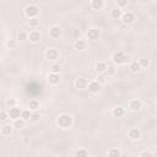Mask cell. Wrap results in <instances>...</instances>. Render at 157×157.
Here are the masks:
<instances>
[{
  "label": "cell",
  "mask_w": 157,
  "mask_h": 157,
  "mask_svg": "<svg viewBox=\"0 0 157 157\" xmlns=\"http://www.w3.org/2000/svg\"><path fill=\"white\" fill-rule=\"evenodd\" d=\"M56 124L62 129H69L72 125V117L70 114H60L56 118Z\"/></svg>",
  "instance_id": "1"
},
{
  "label": "cell",
  "mask_w": 157,
  "mask_h": 157,
  "mask_svg": "<svg viewBox=\"0 0 157 157\" xmlns=\"http://www.w3.org/2000/svg\"><path fill=\"white\" fill-rule=\"evenodd\" d=\"M128 60H129V56H128L124 52H122V50L115 52V53H113V55H112V62H113L114 65H123V64H125Z\"/></svg>",
  "instance_id": "2"
},
{
  "label": "cell",
  "mask_w": 157,
  "mask_h": 157,
  "mask_svg": "<svg viewBox=\"0 0 157 157\" xmlns=\"http://www.w3.org/2000/svg\"><path fill=\"white\" fill-rule=\"evenodd\" d=\"M38 14H39V9H38V6H36V5H27V6L25 8V15H26L28 18H31V17H37Z\"/></svg>",
  "instance_id": "3"
},
{
  "label": "cell",
  "mask_w": 157,
  "mask_h": 157,
  "mask_svg": "<svg viewBox=\"0 0 157 157\" xmlns=\"http://www.w3.org/2000/svg\"><path fill=\"white\" fill-rule=\"evenodd\" d=\"M59 52H58V49H55V48H49L47 52H46V58H47V60H49V62H55V60H58L59 59Z\"/></svg>",
  "instance_id": "4"
},
{
  "label": "cell",
  "mask_w": 157,
  "mask_h": 157,
  "mask_svg": "<svg viewBox=\"0 0 157 157\" xmlns=\"http://www.w3.org/2000/svg\"><path fill=\"white\" fill-rule=\"evenodd\" d=\"M8 117L10 118L11 120H16L17 118L21 117V109H20L17 106L15 107H11L9 108V112H8Z\"/></svg>",
  "instance_id": "5"
},
{
  "label": "cell",
  "mask_w": 157,
  "mask_h": 157,
  "mask_svg": "<svg viewBox=\"0 0 157 157\" xmlns=\"http://www.w3.org/2000/svg\"><path fill=\"white\" fill-rule=\"evenodd\" d=\"M141 130L140 129H137V128H133L128 131V136H129V139L133 140V141H136V140H140L141 139Z\"/></svg>",
  "instance_id": "6"
},
{
  "label": "cell",
  "mask_w": 157,
  "mask_h": 157,
  "mask_svg": "<svg viewBox=\"0 0 157 157\" xmlns=\"http://www.w3.org/2000/svg\"><path fill=\"white\" fill-rule=\"evenodd\" d=\"M120 18H122V21H123L124 25H131L135 21V15L131 11H127V12H123Z\"/></svg>",
  "instance_id": "7"
},
{
  "label": "cell",
  "mask_w": 157,
  "mask_h": 157,
  "mask_svg": "<svg viewBox=\"0 0 157 157\" xmlns=\"http://www.w3.org/2000/svg\"><path fill=\"white\" fill-rule=\"evenodd\" d=\"M87 87H88V91L91 92V93H98L101 91V87H102V85L98 82V81H96V80H93V81H90L88 82V85H87Z\"/></svg>",
  "instance_id": "8"
},
{
  "label": "cell",
  "mask_w": 157,
  "mask_h": 157,
  "mask_svg": "<svg viewBox=\"0 0 157 157\" xmlns=\"http://www.w3.org/2000/svg\"><path fill=\"white\" fill-rule=\"evenodd\" d=\"M62 34H63V31H62V28L59 27V26H52L49 28V36L52 38H54V39L62 37Z\"/></svg>",
  "instance_id": "9"
},
{
  "label": "cell",
  "mask_w": 157,
  "mask_h": 157,
  "mask_svg": "<svg viewBox=\"0 0 157 157\" xmlns=\"http://www.w3.org/2000/svg\"><path fill=\"white\" fill-rule=\"evenodd\" d=\"M28 39L32 43H38L39 41H41V33H39L38 31H36V30H32L28 33Z\"/></svg>",
  "instance_id": "10"
},
{
  "label": "cell",
  "mask_w": 157,
  "mask_h": 157,
  "mask_svg": "<svg viewBox=\"0 0 157 157\" xmlns=\"http://www.w3.org/2000/svg\"><path fill=\"white\" fill-rule=\"evenodd\" d=\"M48 82H49V85H52V86H56L59 82H60V76H59V74L50 72V74L48 75Z\"/></svg>",
  "instance_id": "11"
},
{
  "label": "cell",
  "mask_w": 157,
  "mask_h": 157,
  "mask_svg": "<svg viewBox=\"0 0 157 157\" xmlns=\"http://www.w3.org/2000/svg\"><path fill=\"white\" fill-rule=\"evenodd\" d=\"M87 85H88V81L86 80L85 77H78L77 80L75 81V87L78 88V90H85V88H87Z\"/></svg>",
  "instance_id": "12"
},
{
  "label": "cell",
  "mask_w": 157,
  "mask_h": 157,
  "mask_svg": "<svg viewBox=\"0 0 157 157\" xmlns=\"http://www.w3.org/2000/svg\"><path fill=\"white\" fill-rule=\"evenodd\" d=\"M129 108H130L131 111H134V112H137V111H140V109L143 108V103H141V101H139V100H133V101H130V103H129Z\"/></svg>",
  "instance_id": "13"
},
{
  "label": "cell",
  "mask_w": 157,
  "mask_h": 157,
  "mask_svg": "<svg viewBox=\"0 0 157 157\" xmlns=\"http://www.w3.org/2000/svg\"><path fill=\"white\" fill-rule=\"evenodd\" d=\"M87 38L91 39V41H96V39H98V36H100V32H98V30L96 28H90L86 33Z\"/></svg>",
  "instance_id": "14"
},
{
  "label": "cell",
  "mask_w": 157,
  "mask_h": 157,
  "mask_svg": "<svg viewBox=\"0 0 157 157\" xmlns=\"http://www.w3.org/2000/svg\"><path fill=\"white\" fill-rule=\"evenodd\" d=\"M91 8L96 11H100L104 8V3H103V0H92V3H91Z\"/></svg>",
  "instance_id": "15"
},
{
  "label": "cell",
  "mask_w": 157,
  "mask_h": 157,
  "mask_svg": "<svg viewBox=\"0 0 157 157\" xmlns=\"http://www.w3.org/2000/svg\"><path fill=\"white\" fill-rule=\"evenodd\" d=\"M39 107H41V103H39V101L36 100V98H33V100H31V101L28 102V109H30L31 112H36V111H38Z\"/></svg>",
  "instance_id": "16"
},
{
  "label": "cell",
  "mask_w": 157,
  "mask_h": 157,
  "mask_svg": "<svg viewBox=\"0 0 157 157\" xmlns=\"http://www.w3.org/2000/svg\"><path fill=\"white\" fill-rule=\"evenodd\" d=\"M106 69H107V63L106 62H97L96 65H95V70L100 74H103L106 72Z\"/></svg>",
  "instance_id": "17"
},
{
  "label": "cell",
  "mask_w": 157,
  "mask_h": 157,
  "mask_svg": "<svg viewBox=\"0 0 157 157\" xmlns=\"http://www.w3.org/2000/svg\"><path fill=\"white\" fill-rule=\"evenodd\" d=\"M124 114H125V109L123 107H115L112 111V115L114 118H122Z\"/></svg>",
  "instance_id": "18"
},
{
  "label": "cell",
  "mask_w": 157,
  "mask_h": 157,
  "mask_svg": "<svg viewBox=\"0 0 157 157\" xmlns=\"http://www.w3.org/2000/svg\"><path fill=\"white\" fill-rule=\"evenodd\" d=\"M12 128H14L12 125L5 124V125L2 127V129H0V134L4 135V136H9V135H11V133H12Z\"/></svg>",
  "instance_id": "19"
},
{
  "label": "cell",
  "mask_w": 157,
  "mask_h": 157,
  "mask_svg": "<svg viewBox=\"0 0 157 157\" xmlns=\"http://www.w3.org/2000/svg\"><path fill=\"white\" fill-rule=\"evenodd\" d=\"M86 46H87V43H86V41H84V39H76V41L74 42V47H75V49H78V50H84L85 48H86Z\"/></svg>",
  "instance_id": "20"
},
{
  "label": "cell",
  "mask_w": 157,
  "mask_h": 157,
  "mask_svg": "<svg viewBox=\"0 0 157 157\" xmlns=\"http://www.w3.org/2000/svg\"><path fill=\"white\" fill-rule=\"evenodd\" d=\"M111 15H112V17L113 18H115V20H119L120 17H122V15H123V10L120 9V8H114L113 10H112V12H111Z\"/></svg>",
  "instance_id": "21"
},
{
  "label": "cell",
  "mask_w": 157,
  "mask_h": 157,
  "mask_svg": "<svg viewBox=\"0 0 157 157\" xmlns=\"http://www.w3.org/2000/svg\"><path fill=\"white\" fill-rule=\"evenodd\" d=\"M129 69H130L131 72H137V71H140V70H141V66H140L139 62H137V60H134V62L130 63Z\"/></svg>",
  "instance_id": "22"
},
{
  "label": "cell",
  "mask_w": 157,
  "mask_h": 157,
  "mask_svg": "<svg viewBox=\"0 0 157 157\" xmlns=\"http://www.w3.org/2000/svg\"><path fill=\"white\" fill-rule=\"evenodd\" d=\"M28 26L31 28H37L39 26V18L38 17H31V18H28Z\"/></svg>",
  "instance_id": "23"
},
{
  "label": "cell",
  "mask_w": 157,
  "mask_h": 157,
  "mask_svg": "<svg viewBox=\"0 0 157 157\" xmlns=\"http://www.w3.org/2000/svg\"><path fill=\"white\" fill-rule=\"evenodd\" d=\"M25 125H26V120H24L21 117L17 118L16 120H14V127L15 128H18V129L20 128H25Z\"/></svg>",
  "instance_id": "24"
},
{
  "label": "cell",
  "mask_w": 157,
  "mask_h": 157,
  "mask_svg": "<svg viewBox=\"0 0 157 157\" xmlns=\"http://www.w3.org/2000/svg\"><path fill=\"white\" fill-rule=\"evenodd\" d=\"M106 72H107L108 76H113V75H115V72H117V68H115V65H114V64H112V65H107Z\"/></svg>",
  "instance_id": "25"
},
{
  "label": "cell",
  "mask_w": 157,
  "mask_h": 157,
  "mask_svg": "<svg viewBox=\"0 0 157 157\" xmlns=\"http://www.w3.org/2000/svg\"><path fill=\"white\" fill-rule=\"evenodd\" d=\"M108 156L109 157H120L122 156V152L118 150V149H111L109 151H108Z\"/></svg>",
  "instance_id": "26"
},
{
  "label": "cell",
  "mask_w": 157,
  "mask_h": 157,
  "mask_svg": "<svg viewBox=\"0 0 157 157\" xmlns=\"http://www.w3.org/2000/svg\"><path fill=\"white\" fill-rule=\"evenodd\" d=\"M31 111L30 109H24V111H21V118L24 120H30V117H31Z\"/></svg>",
  "instance_id": "27"
},
{
  "label": "cell",
  "mask_w": 157,
  "mask_h": 157,
  "mask_svg": "<svg viewBox=\"0 0 157 157\" xmlns=\"http://www.w3.org/2000/svg\"><path fill=\"white\" fill-rule=\"evenodd\" d=\"M139 64H140L141 69H146V68L150 66V60H149V59H146V58H141L139 60Z\"/></svg>",
  "instance_id": "28"
},
{
  "label": "cell",
  "mask_w": 157,
  "mask_h": 157,
  "mask_svg": "<svg viewBox=\"0 0 157 157\" xmlns=\"http://www.w3.org/2000/svg\"><path fill=\"white\" fill-rule=\"evenodd\" d=\"M75 156H76V157H87V156H90V153H88L87 150L81 149V150H78V151L75 152Z\"/></svg>",
  "instance_id": "29"
},
{
  "label": "cell",
  "mask_w": 157,
  "mask_h": 157,
  "mask_svg": "<svg viewBox=\"0 0 157 157\" xmlns=\"http://www.w3.org/2000/svg\"><path fill=\"white\" fill-rule=\"evenodd\" d=\"M18 39H20L21 42L27 41V39H28V33H27L26 31H20V32H18Z\"/></svg>",
  "instance_id": "30"
},
{
  "label": "cell",
  "mask_w": 157,
  "mask_h": 157,
  "mask_svg": "<svg viewBox=\"0 0 157 157\" xmlns=\"http://www.w3.org/2000/svg\"><path fill=\"white\" fill-rule=\"evenodd\" d=\"M39 119H41V114H39V113H37V111H36V112H32V113H31L30 120H32V122H38Z\"/></svg>",
  "instance_id": "31"
},
{
  "label": "cell",
  "mask_w": 157,
  "mask_h": 157,
  "mask_svg": "<svg viewBox=\"0 0 157 157\" xmlns=\"http://www.w3.org/2000/svg\"><path fill=\"white\" fill-rule=\"evenodd\" d=\"M128 3H129V0H117V6L120 9H124L125 6H128Z\"/></svg>",
  "instance_id": "32"
},
{
  "label": "cell",
  "mask_w": 157,
  "mask_h": 157,
  "mask_svg": "<svg viewBox=\"0 0 157 157\" xmlns=\"http://www.w3.org/2000/svg\"><path fill=\"white\" fill-rule=\"evenodd\" d=\"M60 70H62V68H60V65H59V64H53L50 66V72L59 74V72H60Z\"/></svg>",
  "instance_id": "33"
},
{
  "label": "cell",
  "mask_w": 157,
  "mask_h": 157,
  "mask_svg": "<svg viewBox=\"0 0 157 157\" xmlns=\"http://www.w3.org/2000/svg\"><path fill=\"white\" fill-rule=\"evenodd\" d=\"M96 81H98L101 85H106V82H107V77H106L103 74H101V75H98V77H97Z\"/></svg>",
  "instance_id": "34"
},
{
  "label": "cell",
  "mask_w": 157,
  "mask_h": 157,
  "mask_svg": "<svg viewBox=\"0 0 157 157\" xmlns=\"http://www.w3.org/2000/svg\"><path fill=\"white\" fill-rule=\"evenodd\" d=\"M6 46L9 49H15L16 48V41L15 39H9V41L6 42Z\"/></svg>",
  "instance_id": "35"
},
{
  "label": "cell",
  "mask_w": 157,
  "mask_h": 157,
  "mask_svg": "<svg viewBox=\"0 0 157 157\" xmlns=\"http://www.w3.org/2000/svg\"><path fill=\"white\" fill-rule=\"evenodd\" d=\"M17 104V101L15 100V98H9V100L6 101V106L9 107V108H11V107H15Z\"/></svg>",
  "instance_id": "36"
},
{
  "label": "cell",
  "mask_w": 157,
  "mask_h": 157,
  "mask_svg": "<svg viewBox=\"0 0 157 157\" xmlns=\"http://www.w3.org/2000/svg\"><path fill=\"white\" fill-rule=\"evenodd\" d=\"M8 113L5 112V111H0V120H3V122H5L6 119H8Z\"/></svg>",
  "instance_id": "37"
},
{
  "label": "cell",
  "mask_w": 157,
  "mask_h": 157,
  "mask_svg": "<svg viewBox=\"0 0 157 157\" xmlns=\"http://www.w3.org/2000/svg\"><path fill=\"white\" fill-rule=\"evenodd\" d=\"M140 156L141 157H152V156H155V152H151V151H144V152H141L140 153Z\"/></svg>",
  "instance_id": "38"
}]
</instances>
